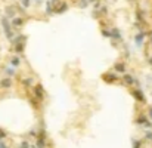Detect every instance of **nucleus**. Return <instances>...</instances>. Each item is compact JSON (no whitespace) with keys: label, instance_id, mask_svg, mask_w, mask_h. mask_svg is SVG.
Here are the masks:
<instances>
[{"label":"nucleus","instance_id":"nucleus-12","mask_svg":"<svg viewBox=\"0 0 152 148\" xmlns=\"http://www.w3.org/2000/svg\"><path fill=\"white\" fill-rule=\"evenodd\" d=\"M112 37H115V39H121V34H120V31H118L117 28L112 30Z\"/></svg>","mask_w":152,"mask_h":148},{"label":"nucleus","instance_id":"nucleus-13","mask_svg":"<svg viewBox=\"0 0 152 148\" xmlns=\"http://www.w3.org/2000/svg\"><path fill=\"white\" fill-rule=\"evenodd\" d=\"M105 79H106V80H109V82H114V80H117V77H115V76H112V74H106V76H105Z\"/></svg>","mask_w":152,"mask_h":148},{"label":"nucleus","instance_id":"nucleus-1","mask_svg":"<svg viewBox=\"0 0 152 148\" xmlns=\"http://www.w3.org/2000/svg\"><path fill=\"white\" fill-rule=\"evenodd\" d=\"M2 27L5 30V34H6V37L12 40L13 39V34H12V28H11V22L7 21V16H3L2 18Z\"/></svg>","mask_w":152,"mask_h":148},{"label":"nucleus","instance_id":"nucleus-18","mask_svg":"<svg viewBox=\"0 0 152 148\" xmlns=\"http://www.w3.org/2000/svg\"><path fill=\"white\" fill-rule=\"evenodd\" d=\"M145 138L148 139V141H152V132H146V135H145Z\"/></svg>","mask_w":152,"mask_h":148},{"label":"nucleus","instance_id":"nucleus-4","mask_svg":"<svg viewBox=\"0 0 152 148\" xmlns=\"http://www.w3.org/2000/svg\"><path fill=\"white\" fill-rule=\"evenodd\" d=\"M137 123H139V125H143V126H146V127H151V126H152L145 116H140V117L137 119Z\"/></svg>","mask_w":152,"mask_h":148},{"label":"nucleus","instance_id":"nucleus-20","mask_svg":"<svg viewBox=\"0 0 152 148\" xmlns=\"http://www.w3.org/2000/svg\"><path fill=\"white\" fill-rule=\"evenodd\" d=\"M0 148H7V145H6V144L2 141V139H0Z\"/></svg>","mask_w":152,"mask_h":148},{"label":"nucleus","instance_id":"nucleus-14","mask_svg":"<svg viewBox=\"0 0 152 148\" xmlns=\"http://www.w3.org/2000/svg\"><path fill=\"white\" fill-rule=\"evenodd\" d=\"M6 12H7V15H11L12 18H15V11L12 9V7H7V9H6Z\"/></svg>","mask_w":152,"mask_h":148},{"label":"nucleus","instance_id":"nucleus-26","mask_svg":"<svg viewBox=\"0 0 152 148\" xmlns=\"http://www.w3.org/2000/svg\"><path fill=\"white\" fill-rule=\"evenodd\" d=\"M149 37H151V42H152V31L149 33Z\"/></svg>","mask_w":152,"mask_h":148},{"label":"nucleus","instance_id":"nucleus-3","mask_svg":"<svg viewBox=\"0 0 152 148\" xmlns=\"http://www.w3.org/2000/svg\"><path fill=\"white\" fill-rule=\"evenodd\" d=\"M143 39H145V33H139V34H136V37H134V40H136V45L137 46H142V43H143Z\"/></svg>","mask_w":152,"mask_h":148},{"label":"nucleus","instance_id":"nucleus-8","mask_svg":"<svg viewBox=\"0 0 152 148\" xmlns=\"http://www.w3.org/2000/svg\"><path fill=\"white\" fill-rule=\"evenodd\" d=\"M22 22H24L22 18H13V19H12V25H13V27H21Z\"/></svg>","mask_w":152,"mask_h":148},{"label":"nucleus","instance_id":"nucleus-19","mask_svg":"<svg viewBox=\"0 0 152 148\" xmlns=\"http://www.w3.org/2000/svg\"><path fill=\"white\" fill-rule=\"evenodd\" d=\"M6 73L9 74V76H12V74H15V70H13V68H7V70H6Z\"/></svg>","mask_w":152,"mask_h":148},{"label":"nucleus","instance_id":"nucleus-7","mask_svg":"<svg viewBox=\"0 0 152 148\" xmlns=\"http://www.w3.org/2000/svg\"><path fill=\"white\" fill-rule=\"evenodd\" d=\"M124 82L127 83V84H133V83H136L134 77H133V76H130V74H125V76H124Z\"/></svg>","mask_w":152,"mask_h":148},{"label":"nucleus","instance_id":"nucleus-25","mask_svg":"<svg viewBox=\"0 0 152 148\" xmlns=\"http://www.w3.org/2000/svg\"><path fill=\"white\" fill-rule=\"evenodd\" d=\"M34 2H36V3H37V5H40V3H41V2H43V0H34Z\"/></svg>","mask_w":152,"mask_h":148},{"label":"nucleus","instance_id":"nucleus-22","mask_svg":"<svg viewBox=\"0 0 152 148\" xmlns=\"http://www.w3.org/2000/svg\"><path fill=\"white\" fill-rule=\"evenodd\" d=\"M21 148H28V144H27V142H22V144H21Z\"/></svg>","mask_w":152,"mask_h":148},{"label":"nucleus","instance_id":"nucleus-2","mask_svg":"<svg viewBox=\"0 0 152 148\" xmlns=\"http://www.w3.org/2000/svg\"><path fill=\"white\" fill-rule=\"evenodd\" d=\"M131 93H133V96H134V98H136V99H137L139 102H145V95H143V93H142V90L136 89V90H133Z\"/></svg>","mask_w":152,"mask_h":148},{"label":"nucleus","instance_id":"nucleus-10","mask_svg":"<svg viewBox=\"0 0 152 148\" xmlns=\"http://www.w3.org/2000/svg\"><path fill=\"white\" fill-rule=\"evenodd\" d=\"M115 71L124 73V71H125V65H124V64H117V65H115Z\"/></svg>","mask_w":152,"mask_h":148},{"label":"nucleus","instance_id":"nucleus-9","mask_svg":"<svg viewBox=\"0 0 152 148\" xmlns=\"http://www.w3.org/2000/svg\"><path fill=\"white\" fill-rule=\"evenodd\" d=\"M11 84H12L11 79H3L2 80V88H11Z\"/></svg>","mask_w":152,"mask_h":148},{"label":"nucleus","instance_id":"nucleus-21","mask_svg":"<svg viewBox=\"0 0 152 148\" xmlns=\"http://www.w3.org/2000/svg\"><path fill=\"white\" fill-rule=\"evenodd\" d=\"M31 82H33L31 79H27V80H24V84H27V86H28V84H31Z\"/></svg>","mask_w":152,"mask_h":148},{"label":"nucleus","instance_id":"nucleus-5","mask_svg":"<svg viewBox=\"0 0 152 148\" xmlns=\"http://www.w3.org/2000/svg\"><path fill=\"white\" fill-rule=\"evenodd\" d=\"M34 92H36V96H37L38 99H43V96H44V92H43V88H41V86H37Z\"/></svg>","mask_w":152,"mask_h":148},{"label":"nucleus","instance_id":"nucleus-16","mask_svg":"<svg viewBox=\"0 0 152 148\" xmlns=\"http://www.w3.org/2000/svg\"><path fill=\"white\" fill-rule=\"evenodd\" d=\"M87 5H89V0H80V6L81 7H87Z\"/></svg>","mask_w":152,"mask_h":148},{"label":"nucleus","instance_id":"nucleus-11","mask_svg":"<svg viewBox=\"0 0 152 148\" xmlns=\"http://www.w3.org/2000/svg\"><path fill=\"white\" fill-rule=\"evenodd\" d=\"M11 62H12V65H13V67H18V65H19V58H18V56H13Z\"/></svg>","mask_w":152,"mask_h":148},{"label":"nucleus","instance_id":"nucleus-24","mask_svg":"<svg viewBox=\"0 0 152 148\" xmlns=\"http://www.w3.org/2000/svg\"><path fill=\"white\" fill-rule=\"evenodd\" d=\"M149 117H151V120H152V107L149 108Z\"/></svg>","mask_w":152,"mask_h":148},{"label":"nucleus","instance_id":"nucleus-23","mask_svg":"<svg viewBox=\"0 0 152 148\" xmlns=\"http://www.w3.org/2000/svg\"><path fill=\"white\" fill-rule=\"evenodd\" d=\"M2 138H5V132H3V130H0V139H2Z\"/></svg>","mask_w":152,"mask_h":148},{"label":"nucleus","instance_id":"nucleus-6","mask_svg":"<svg viewBox=\"0 0 152 148\" xmlns=\"http://www.w3.org/2000/svg\"><path fill=\"white\" fill-rule=\"evenodd\" d=\"M66 9H68V5H66V3H62V5H59V7H56L55 12H56V13H62V12H65Z\"/></svg>","mask_w":152,"mask_h":148},{"label":"nucleus","instance_id":"nucleus-17","mask_svg":"<svg viewBox=\"0 0 152 148\" xmlns=\"http://www.w3.org/2000/svg\"><path fill=\"white\" fill-rule=\"evenodd\" d=\"M21 3H22L24 7H28L30 6V0H21Z\"/></svg>","mask_w":152,"mask_h":148},{"label":"nucleus","instance_id":"nucleus-15","mask_svg":"<svg viewBox=\"0 0 152 148\" xmlns=\"http://www.w3.org/2000/svg\"><path fill=\"white\" fill-rule=\"evenodd\" d=\"M140 145H142L140 141H136V139L133 141V148H140Z\"/></svg>","mask_w":152,"mask_h":148},{"label":"nucleus","instance_id":"nucleus-27","mask_svg":"<svg viewBox=\"0 0 152 148\" xmlns=\"http://www.w3.org/2000/svg\"><path fill=\"white\" fill-rule=\"evenodd\" d=\"M89 2H92V3H96V0H89Z\"/></svg>","mask_w":152,"mask_h":148}]
</instances>
